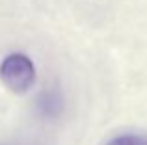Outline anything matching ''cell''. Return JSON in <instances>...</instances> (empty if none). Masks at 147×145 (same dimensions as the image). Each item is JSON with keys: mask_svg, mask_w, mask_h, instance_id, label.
I'll return each instance as SVG.
<instances>
[{"mask_svg": "<svg viewBox=\"0 0 147 145\" xmlns=\"http://www.w3.org/2000/svg\"><path fill=\"white\" fill-rule=\"evenodd\" d=\"M0 80L15 95H22L36 82V67L24 54H9L0 65Z\"/></svg>", "mask_w": 147, "mask_h": 145, "instance_id": "obj_1", "label": "cell"}, {"mask_svg": "<svg viewBox=\"0 0 147 145\" xmlns=\"http://www.w3.org/2000/svg\"><path fill=\"white\" fill-rule=\"evenodd\" d=\"M108 145H147V136L142 134H123L114 138Z\"/></svg>", "mask_w": 147, "mask_h": 145, "instance_id": "obj_2", "label": "cell"}]
</instances>
